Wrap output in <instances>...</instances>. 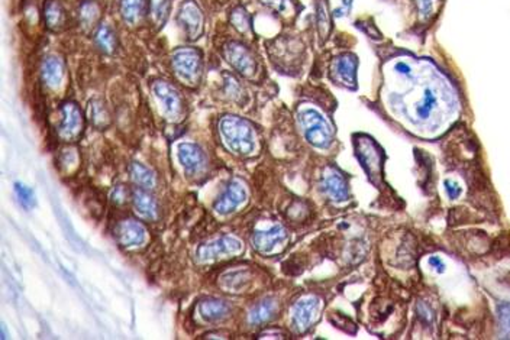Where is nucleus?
I'll list each match as a JSON object with an SVG mask.
<instances>
[{"instance_id": "nucleus-1", "label": "nucleus", "mask_w": 510, "mask_h": 340, "mask_svg": "<svg viewBox=\"0 0 510 340\" xmlns=\"http://www.w3.org/2000/svg\"><path fill=\"white\" fill-rule=\"evenodd\" d=\"M219 133L226 148L236 155L248 157L257 149V136L251 123L238 116H224L219 122Z\"/></svg>"}, {"instance_id": "nucleus-2", "label": "nucleus", "mask_w": 510, "mask_h": 340, "mask_svg": "<svg viewBox=\"0 0 510 340\" xmlns=\"http://www.w3.org/2000/svg\"><path fill=\"white\" fill-rule=\"evenodd\" d=\"M299 123L302 126L306 139L316 148H328L332 142L334 131L328 120L315 109H304L299 114Z\"/></svg>"}, {"instance_id": "nucleus-3", "label": "nucleus", "mask_w": 510, "mask_h": 340, "mask_svg": "<svg viewBox=\"0 0 510 340\" xmlns=\"http://www.w3.org/2000/svg\"><path fill=\"white\" fill-rule=\"evenodd\" d=\"M173 68L179 80L187 86L199 84L203 70L202 55L193 48H180L173 55Z\"/></svg>"}, {"instance_id": "nucleus-4", "label": "nucleus", "mask_w": 510, "mask_h": 340, "mask_svg": "<svg viewBox=\"0 0 510 340\" xmlns=\"http://www.w3.org/2000/svg\"><path fill=\"white\" fill-rule=\"evenodd\" d=\"M242 242L235 236H217L208 242L202 244L196 251V258L199 262H209L228 258L231 255H238L242 251Z\"/></svg>"}, {"instance_id": "nucleus-5", "label": "nucleus", "mask_w": 510, "mask_h": 340, "mask_svg": "<svg viewBox=\"0 0 510 340\" xmlns=\"http://www.w3.org/2000/svg\"><path fill=\"white\" fill-rule=\"evenodd\" d=\"M152 93L156 97L157 103L160 106L161 113L164 114L170 120H177L183 114V99L180 93L167 81H154L152 84Z\"/></svg>"}, {"instance_id": "nucleus-6", "label": "nucleus", "mask_w": 510, "mask_h": 340, "mask_svg": "<svg viewBox=\"0 0 510 340\" xmlns=\"http://www.w3.org/2000/svg\"><path fill=\"white\" fill-rule=\"evenodd\" d=\"M320 303L319 298L315 296H306L300 298L293 307L292 311V320H293L296 330L306 331L312 326V323L316 320L319 313Z\"/></svg>"}, {"instance_id": "nucleus-7", "label": "nucleus", "mask_w": 510, "mask_h": 340, "mask_svg": "<svg viewBox=\"0 0 510 340\" xmlns=\"http://www.w3.org/2000/svg\"><path fill=\"white\" fill-rule=\"evenodd\" d=\"M177 157L184 171L193 177L203 174L208 166L205 152L194 143H180L177 148Z\"/></svg>"}, {"instance_id": "nucleus-8", "label": "nucleus", "mask_w": 510, "mask_h": 340, "mask_svg": "<svg viewBox=\"0 0 510 340\" xmlns=\"http://www.w3.org/2000/svg\"><path fill=\"white\" fill-rule=\"evenodd\" d=\"M247 188L241 181L234 180L228 184V187L225 188V191L222 192V196L219 197L215 203V211L225 216L232 213L238 207H241L243 203L247 201Z\"/></svg>"}, {"instance_id": "nucleus-9", "label": "nucleus", "mask_w": 510, "mask_h": 340, "mask_svg": "<svg viewBox=\"0 0 510 340\" xmlns=\"http://www.w3.org/2000/svg\"><path fill=\"white\" fill-rule=\"evenodd\" d=\"M60 136L64 140H74L83 132V116L81 110L74 103H65L61 107Z\"/></svg>"}, {"instance_id": "nucleus-10", "label": "nucleus", "mask_w": 510, "mask_h": 340, "mask_svg": "<svg viewBox=\"0 0 510 340\" xmlns=\"http://www.w3.org/2000/svg\"><path fill=\"white\" fill-rule=\"evenodd\" d=\"M285 240H287V232L280 225L270 227L267 230H257L252 236L254 248L261 253L274 252Z\"/></svg>"}, {"instance_id": "nucleus-11", "label": "nucleus", "mask_w": 510, "mask_h": 340, "mask_svg": "<svg viewBox=\"0 0 510 340\" xmlns=\"http://www.w3.org/2000/svg\"><path fill=\"white\" fill-rule=\"evenodd\" d=\"M225 57L228 62L234 67L238 72L243 76H252L255 72V61L252 58L251 53L238 42H231L225 46Z\"/></svg>"}, {"instance_id": "nucleus-12", "label": "nucleus", "mask_w": 510, "mask_h": 340, "mask_svg": "<svg viewBox=\"0 0 510 340\" xmlns=\"http://www.w3.org/2000/svg\"><path fill=\"white\" fill-rule=\"evenodd\" d=\"M179 20L184 27L186 34L189 35L190 39L199 38L203 31V15L193 2L189 0L183 5L180 13H179Z\"/></svg>"}, {"instance_id": "nucleus-13", "label": "nucleus", "mask_w": 510, "mask_h": 340, "mask_svg": "<svg viewBox=\"0 0 510 340\" xmlns=\"http://www.w3.org/2000/svg\"><path fill=\"white\" fill-rule=\"evenodd\" d=\"M320 187L323 192L335 201H345L348 199V187L345 178L338 171L329 168L322 177Z\"/></svg>"}, {"instance_id": "nucleus-14", "label": "nucleus", "mask_w": 510, "mask_h": 340, "mask_svg": "<svg viewBox=\"0 0 510 340\" xmlns=\"http://www.w3.org/2000/svg\"><path fill=\"white\" fill-rule=\"evenodd\" d=\"M116 235H118V240L121 242V245L132 248V246H139L145 242L147 232H145V227L139 222L123 220L116 229Z\"/></svg>"}, {"instance_id": "nucleus-15", "label": "nucleus", "mask_w": 510, "mask_h": 340, "mask_svg": "<svg viewBox=\"0 0 510 340\" xmlns=\"http://www.w3.org/2000/svg\"><path fill=\"white\" fill-rule=\"evenodd\" d=\"M355 70H357V60L354 55H339L334 60L332 64V74L334 77L345 86L355 84Z\"/></svg>"}, {"instance_id": "nucleus-16", "label": "nucleus", "mask_w": 510, "mask_h": 340, "mask_svg": "<svg viewBox=\"0 0 510 340\" xmlns=\"http://www.w3.org/2000/svg\"><path fill=\"white\" fill-rule=\"evenodd\" d=\"M65 68L60 58L57 57H47L41 67V76L43 83L51 88H58L64 80Z\"/></svg>"}, {"instance_id": "nucleus-17", "label": "nucleus", "mask_w": 510, "mask_h": 340, "mask_svg": "<svg viewBox=\"0 0 510 340\" xmlns=\"http://www.w3.org/2000/svg\"><path fill=\"white\" fill-rule=\"evenodd\" d=\"M134 207L139 216L147 220H156L158 216V204L152 196H149L144 188L134 192Z\"/></svg>"}, {"instance_id": "nucleus-18", "label": "nucleus", "mask_w": 510, "mask_h": 340, "mask_svg": "<svg viewBox=\"0 0 510 340\" xmlns=\"http://www.w3.org/2000/svg\"><path fill=\"white\" fill-rule=\"evenodd\" d=\"M229 311H231V307L226 304L225 301L213 300V298L205 300L199 305L200 315L203 317V320L209 323L224 320L229 315Z\"/></svg>"}, {"instance_id": "nucleus-19", "label": "nucleus", "mask_w": 510, "mask_h": 340, "mask_svg": "<svg viewBox=\"0 0 510 340\" xmlns=\"http://www.w3.org/2000/svg\"><path fill=\"white\" fill-rule=\"evenodd\" d=\"M277 311V301L274 298H264L258 304L254 305L250 311V323L251 324H261L268 322L274 317Z\"/></svg>"}, {"instance_id": "nucleus-20", "label": "nucleus", "mask_w": 510, "mask_h": 340, "mask_svg": "<svg viewBox=\"0 0 510 340\" xmlns=\"http://www.w3.org/2000/svg\"><path fill=\"white\" fill-rule=\"evenodd\" d=\"M130 178L132 181L138 185L139 188L144 190H151L157 185V177L156 174L148 168V166L142 165L139 162H134L129 168Z\"/></svg>"}, {"instance_id": "nucleus-21", "label": "nucleus", "mask_w": 510, "mask_h": 340, "mask_svg": "<svg viewBox=\"0 0 510 340\" xmlns=\"http://www.w3.org/2000/svg\"><path fill=\"white\" fill-rule=\"evenodd\" d=\"M145 0H122L121 13L123 19L129 23L138 22L144 13Z\"/></svg>"}, {"instance_id": "nucleus-22", "label": "nucleus", "mask_w": 510, "mask_h": 340, "mask_svg": "<svg viewBox=\"0 0 510 340\" xmlns=\"http://www.w3.org/2000/svg\"><path fill=\"white\" fill-rule=\"evenodd\" d=\"M436 106H438V99L435 96V93H433L431 88H426L424 96L420 99V102L415 107L416 116L419 119L425 120V119H428L431 116V113L436 109Z\"/></svg>"}, {"instance_id": "nucleus-23", "label": "nucleus", "mask_w": 510, "mask_h": 340, "mask_svg": "<svg viewBox=\"0 0 510 340\" xmlns=\"http://www.w3.org/2000/svg\"><path fill=\"white\" fill-rule=\"evenodd\" d=\"M96 44L99 45L104 53H113L116 46V36L113 34L112 28L100 27L96 32Z\"/></svg>"}, {"instance_id": "nucleus-24", "label": "nucleus", "mask_w": 510, "mask_h": 340, "mask_svg": "<svg viewBox=\"0 0 510 340\" xmlns=\"http://www.w3.org/2000/svg\"><path fill=\"white\" fill-rule=\"evenodd\" d=\"M90 116H92L90 119H92V122L96 128H104L109 123V114H107L106 107L103 106V103H100L97 100L90 105Z\"/></svg>"}, {"instance_id": "nucleus-25", "label": "nucleus", "mask_w": 510, "mask_h": 340, "mask_svg": "<svg viewBox=\"0 0 510 340\" xmlns=\"http://www.w3.org/2000/svg\"><path fill=\"white\" fill-rule=\"evenodd\" d=\"M170 12V0H151V15L157 25L164 23Z\"/></svg>"}, {"instance_id": "nucleus-26", "label": "nucleus", "mask_w": 510, "mask_h": 340, "mask_svg": "<svg viewBox=\"0 0 510 340\" xmlns=\"http://www.w3.org/2000/svg\"><path fill=\"white\" fill-rule=\"evenodd\" d=\"M45 20L51 28H58L64 22V10L61 9L60 5L57 3H50L45 8Z\"/></svg>"}, {"instance_id": "nucleus-27", "label": "nucleus", "mask_w": 510, "mask_h": 340, "mask_svg": "<svg viewBox=\"0 0 510 340\" xmlns=\"http://www.w3.org/2000/svg\"><path fill=\"white\" fill-rule=\"evenodd\" d=\"M15 192H16L19 201L22 203V206H25V207H31V206H32V204L35 203L34 192H32V190H31V188H28L26 185H22V184H16V185H15Z\"/></svg>"}, {"instance_id": "nucleus-28", "label": "nucleus", "mask_w": 510, "mask_h": 340, "mask_svg": "<svg viewBox=\"0 0 510 340\" xmlns=\"http://www.w3.org/2000/svg\"><path fill=\"white\" fill-rule=\"evenodd\" d=\"M99 16V9L96 5H92V3H86L83 8H81V13H80V18L83 20L84 25H92L95 23L96 19Z\"/></svg>"}, {"instance_id": "nucleus-29", "label": "nucleus", "mask_w": 510, "mask_h": 340, "mask_svg": "<svg viewBox=\"0 0 510 340\" xmlns=\"http://www.w3.org/2000/svg\"><path fill=\"white\" fill-rule=\"evenodd\" d=\"M231 20L234 23V27L241 31V32H245L248 28H250V19H248V15L245 13V10L242 9H236L234 10L232 16H231Z\"/></svg>"}, {"instance_id": "nucleus-30", "label": "nucleus", "mask_w": 510, "mask_h": 340, "mask_svg": "<svg viewBox=\"0 0 510 340\" xmlns=\"http://www.w3.org/2000/svg\"><path fill=\"white\" fill-rule=\"evenodd\" d=\"M445 190H447V192H448V196H450V199L451 200H455V199H458L459 196H461V187H459V184L458 183H455V181H451V180H445Z\"/></svg>"}, {"instance_id": "nucleus-31", "label": "nucleus", "mask_w": 510, "mask_h": 340, "mask_svg": "<svg viewBox=\"0 0 510 340\" xmlns=\"http://www.w3.org/2000/svg\"><path fill=\"white\" fill-rule=\"evenodd\" d=\"M126 197H128V190H126L123 185H118V187L113 190L112 200L115 201L116 204H122V203H125Z\"/></svg>"}, {"instance_id": "nucleus-32", "label": "nucleus", "mask_w": 510, "mask_h": 340, "mask_svg": "<svg viewBox=\"0 0 510 340\" xmlns=\"http://www.w3.org/2000/svg\"><path fill=\"white\" fill-rule=\"evenodd\" d=\"M417 311H419L420 319H424L425 322H431V320H432V311H431L429 305L426 304V303H420V301H419V304H417Z\"/></svg>"}, {"instance_id": "nucleus-33", "label": "nucleus", "mask_w": 510, "mask_h": 340, "mask_svg": "<svg viewBox=\"0 0 510 340\" xmlns=\"http://www.w3.org/2000/svg\"><path fill=\"white\" fill-rule=\"evenodd\" d=\"M394 70L397 71L398 74H403V76H406V77H409V79H413L412 67H410L409 64H406V62L398 61L397 64L394 65Z\"/></svg>"}, {"instance_id": "nucleus-34", "label": "nucleus", "mask_w": 510, "mask_h": 340, "mask_svg": "<svg viewBox=\"0 0 510 340\" xmlns=\"http://www.w3.org/2000/svg\"><path fill=\"white\" fill-rule=\"evenodd\" d=\"M429 265H431L436 272H439V274H442V272L445 271V263L442 262V259L439 256H431V258H429Z\"/></svg>"}, {"instance_id": "nucleus-35", "label": "nucleus", "mask_w": 510, "mask_h": 340, "mask_svg": "<svg viewBox=\"0 0 510 340\" xmlns=\"http://www.w3.org/2000/svg\"><path fill=\"white\" fill-rule=\"evenodd\" d=\"M500 317H502V322L503 324H504V327H506L507 330H510V305H504V307H503Z\"/></svg>"}]
</instances>
